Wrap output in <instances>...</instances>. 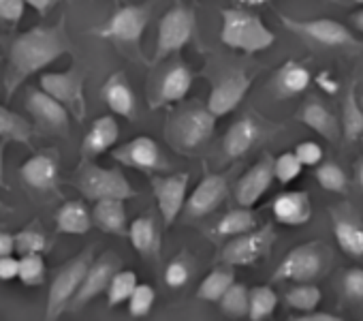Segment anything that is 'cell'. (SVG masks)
<instances>
[{"label": "cell", "instance_id": "ba28073f", "mask_svg": "<svg viewBox=\"0 0 363 321\" xmlns=\"http://www.w3.org/2000/svg\"><path fill=\"white\" fill-rule=\"evenodd\" d=\"M276 242V232L274 227L265 225L261 229H250L246 234L233 236V240L229 244H225L223 249V261L229 266H255L257 261H261L263 257L269 255L272 246Z\"/></svg>", "mask_w": 363, "mask_h": 321}, {"label": "cell", "instance_id": "60d3db41", "mask_svg": "<svg viewBox=\"0 0 363 321\" xmlns=\"http://www.w3.org/2000/svg\"><path fill=\"white\" fill-rule=\"evenodd\" d=\"M126 302H128V315L133 319L145 317L152 310L154 302H156V291L147 283H137L133 293H130V298Z\"/></svg>", "mask_w": 363, "mask_h": 321}, {"label": "cell", "instance_id": "484cf974", "mask_svg": "<svg viewBox=\"0 0 363 321\" xmlns=\"http://www.w3.org/2000/svg\"><path fill=\"white\" fill-rule=\"evenodd\" d=\"M56 229L69 236H84L92 229V212L84 202H67L56 212Z\"/></svg>", "mask_w": 363, "mask_h": 321}, {"label": "cell", "instance_id": "1f68e13d", "mask_svg": "<svg viewBox=\"0 0 363 321\" xmlns=\"http://www.w3.org/2000/svg\"><path fill=\"white\" fill-rule=\"evenodd\" d=\"M278 306V295L269 285H259L248 289V319L250 321H265L274 315Z\"/></svg>", "mask_w": 363, "mask_h": 321}, {"label": "cell", "instance_id": "e0dca14e", "mask_svg": "<svg viewBox=\"0 0 363 321\" xmlns=\"http://www.w3.org/2000/svg\"><path fill=\"white\" fill-rule=\"evenodd\" d=\"M274 158L272 156H263L257 163L240 178L238 187H235V200L240 206L244 208H252L274 185Z\"/></svg>", "mask_w": 363, "mask_h": 321}, {"label": "cell", "instance_id": "4316f807", "mask_svg": "<svg viewBox=\"0 0 363 321\" xmlns=\"http://www.w3.org/2000/svg\"><path fill=\"white\" fill-rule=\"evenodd\" d=\"M126 236L133 244V249L143 255V257H150V255H158V249H160V234L156 229V223L152 217H139L130 223V227L126 229Z\"/></svg>", "mask_w": 363, "mask_h": 321}, {"label": "cell", "instance_id": "ee69618b", "mask_svg": "<svg viewBox=\"0 0 363 321\" xmlns=\"http://www.w3.org/2000/svg\"><path fill=\"white\" fill-rule=\"evenodd\" d=\"M191 274H193V270H191L189 261L177 257L164 268V283H167L169 289H179V287H184L189 283Z\"/></svg>", "mask_w": 363, "mask_h": 321}, {"label": "cell", "instance_id": "db71d44e", "mask_svg": "<svg viewBox=\"0 0 363 321\" xmlns=\"http://www.w3.org/2000/svg\"><path fill=\"white\" fill-rule=\"evenodd\" d=\"M5 139H0V187H7L5 180Z\"/></svg>", "mask_w": 363, "mask_h": 321}, {"label": "cell", "instance_id": "7a4b0ae2", "mask_svg": "<svg viewBox=\"0 0 363 321\" xmlns=\"http://www.w3.org/2000/svg\"><path fill=\"white\" fill-rule=\"evenodd\" d=\"M220 41L244 54H259L274 45L276 35L263 24V20L246 9H223Z\"/></svg>", "mask_w": 363, "mask_h": 321}, {"label": "cell", "instance_id": "f5cc1de1", "mask_svg": "<svg viewBox=\"0 0 363 321\" xmlns=\"http://www.w3.org/2000/svg\"><path fill=\"white\" fill-rule=\"evenodd\" d=\"M318 86H320L325 92H329V94H335V92H337V82H333V80L329 77L327 71L318 75Z\"/></svg>", "mask_w": 363, "mask_h": 321}, {"label": "cell", "instance_id": "83f0119b", "mask_svg": "<svg viewBox=\"0 0 363 321\" xmlns=\"http://www.w3.org/2000/svg\"><path fill=\"white\" fill-rule=\"evenodd\" d=\"M310 71L299 65V62H286L284 67H280V71L276 73V92L284 99H291V97H297L301 92H306V88L310 86Z\"/></svg>", "mask_w": 363, "mask_h": 321}, {"label": "cell", "instance_id": "7c38bea8", "mask_svg": "<svg viewBox=\"0 0 363 321\" xmlns=\"http://www.w3.org/2000/svg\"><path fill=\"white\" fill-rule=\"evenodd\" d=\"M111 154L118 163L133 168V170H139V172H164L169 168L167 158L162 156L158 143L150 135L133 137L130 141L116 148Z\"/></svg>", "mask_w": 363, "mask_h": 321}, {"label": "cell", "instance_id": "4fadbf2b", "mask_svg": "<svg viewBox=\"0 0 363 321\" xmlns=\"http://www.w3.org/2000/svg\"><path fill=\"white\" fill-rule=\"evenodd\" d=\"M147 22H150V11L145 7L128 5L118 9L111 16V20L101 31H96V35L118 43H139L147 28Z\"/></svg>", "mask_w": 363, "mask_h": 321}, {"label": "cell", "instance_id": "e575fe53", "mask_svg": "<svg viewBox=\"0 0 363 321\" xmlns=\"http://www.w3.org/2000/svg\"><path fill=\"white\" fill-rule=\"evenodd\" d=\"M137 283H139V278H137V274L133 270H116L111 274V278H109L107 289H105L107 304L109 306H120L122 302H126Z\"/></svg>", "mask_w": 363, "mask_h": 321}, {"label": "cell", "instance_id": "8fae6325", "mask_svg": "<svg viewBox=\"0 0 363 321\" xmlns=\"http://www.w3.org/2000/svg\"><path fill=\"white\" fill-rule=\"evenodd\" d=\"M150 183L154 189V197H156L162 223L169 227L177 219V214L184 210L191 176L186 172H177L171 176H154L150 178Z\"/></svg>", "mask_w": 363, "mask_h": 321}, {"label": "cell", "instance_id": "52a82bcc", "mask_svg": "<svg viewBox=\"0 0 363 321\" xmlns=\"http://www.w3.org/2000/svg\"><path fill=\"white\" fill-rule=\"evenodd\" d=\"M90 263H92V251L88 249L58 270V274L54 276V281L50 285V293H48V308H45L48 319H58L69 308Z\"/></svg>", "mask_w": 363, "mask_h": 321}, {"label": "cell", "instance_id": "2e32d148", "mask_svg": "<svg viewBox=\"0 0 363 321\" xmlns=\"http://www.w3.org/2000/svg\"><path fill=\"white\" fill-rule=\"evenodd\" d=\"M250 86H252V77L246 75L244 71H235V73L227 75L225 80H220L218 84H214L206 107L216 118L227 116V114H231L244 101V97L250 90Z\"/></svg>", "mask_w": 363, "mask_h": 321}, {"label": "cell", "instance_id": "ffe728a7", "mask_svg": "<svg viewBox=\"0 0 363 321\" xmlns=\"http://www.w3.org/2000/svg\"><path fill=\"white\" fill-rule=\"evenodd\" d=\"M193 80H195V75L186 65L177 62V65L169 67L158 82L156 99L152 101V105L160 107V105H173V103L184 101L193 88Z\"/></svg>", "mask_w": 363, "mask_h": 321}, {"label": "cell", "instance_id": "277c9868", "mask_svg": "<svg viewBox=\"0 0 363 321\" xmlns=\"http://www.w3.org/2000/svg\"><path fill=\"white\" fill-rule=\"evenodd\" d=\"M77 189L86 200H133L135 189L126 180V176L116 168H99L86 165L77 176Z\"/></svg>", "mask_w": 363, "mask_h": 321}, {"label": "cell", "instance_id": "8992f818", "mask_svg": "<svg viewBox=\"0 0 363 321\" xmlns=\"http://www.w3.org/2000/svg\"><path fill=\"white\" fill-rule=\"evenodd\" d=\"M39 84H41V90H45L58 103H62L75 120L82 122L86 118L88 103H86V92H84V84H86L84 71H79L77 67H71L67 71H50L41 75Z\"/></svg>", "mask_w": 363, "mask_h": 321}, {"label": "cell", "instance_id": "5bb4252c", "mask_svg": "<svg viewBox=\"0 0 363 321\" xmlns=\"http://www.w3.org/2000/svg\"><path fill=\"white\" fill-rule=\"evenodd\" d=\"M26 109L50 133H56V135H67L69 133L71 114L67 111V107L62 103H58L45 90L30 88L28 94H26Z\"/></svg>", "mask_w": 363, "mask_h": 321}, {"label": "cell", "instance_id": "d590c367", "mask_svg": "<svg viewBox=\"0 0 363 321\" xmlns=\"http://www.w3.org/2000/svg\"><path fill=\"white\" fill-rule=\"evenodd\" d=\"M323 300V291L310 281V283H297L293 289L286 293V304L299 312H310L316 310V306Z\"/></svg>", "mask_w": 363, "mask_h": 321}, {"label": "cell", "instance_id": "11a10c76", "mask_svg": "<svg viewBox=\"0 0 363 321\" xmlns=\"http://www.w3.org/2000/svg\"><path fill=\"white\" fill-rule=\"evenodd\" d=\"M350 22H352V26L363 35V9L357 11V13H352V16H350Z\"/></svg>", "mask_w": 363, "mask_h": 321}, {"label": "cell", "instance_id": "c3c4849f", "mask_svg": "<svg viewBox=\"0 0 363 321\" xmlns=\"http://www.w3.org/2000/svg\"><path fill=\"white\" fill-rule=\"evenodd\" d=\"M18 268H20V259L11 255H3L0 257V281H13L18 278Z\"/></svg>", "mask_w": 363, "mask_h": 321}, {"label": "cell", "instance_id": "ac0fdd59", "mask_svg": "<svg viewBox=\"0 0 363 321\" xmlns=\"http://www.w3.org/2000/svg\"><path fill=\"white\" fill-rule=\"evenodd\" d=\"M227 178L223 174H206L203 180L195 187V191L186 197V212L193 219L212 214L227 197Z\"/></svg>", "mask_w": 363, "mask_h": 321}, {"label": "cell", "instance_id": "8d00e7d4", "mask_svg": "<svg viewBox=\"0 0 363 321\" xmlns=\"http://www.w3.org/2000/svg\"><path fill=\"white\" fill-rule=\"evenodd\" d=\"M218 304H220L223 312L233 317V319L246 317L248 315V287L233 281V285L218 300Z\"/></svg>", "mask_w": 363, "mask_h": 321}, {"label": "cell", "instance_id": "d6986e66", "mask_svg": "<svg viewBox=\"0 0 363 321\" xmlns=\"http://www.w3.org/2000/svg\"><path fill=\"white\" fill-rule=\"evenodd\" d=\"M20 176L37 191H58V154L37 152L20 168Z\"/></svg>", "mask_w": 363, "mask_h": 321}, {"label": "cell", "instance_id": "9c48e42d", "mask_svg": "<svg viewBox=\"0 0 363 321\" xmlns=\"http://www.w3.org/2000/svg\"><path fill=\"white\" fill-rule=\"evenodd\" d=\"M282 24L293 31L295 35H301L318 45L325 48H350L357 45L359 41L354 39V35L340 24L337 20L331 18H316V20H293L282 16Z\"/></svg>", "mask_w": 363, "mask_h": 321}, {"label": "cell", "instance_id": "d6a6232c", "mask_svg": "<svg viewBox=\"0 0 363 321\" xmlns=\"http://www.w3.org/2000/svg\"><path fill=\"white\" fill-rule=\"evenodd\" d=\"M257 227V217L250 208H238V210H231L227 212L218 225H216V234L223 236V238H233V236H240V234H246L250 229Z\"/></svg>", "mask_w": 363, "mask_h": 321}, {"label": "cell", "instance_id": "5b68a950", "mask_svg": "<svg viewBox=\"0 0 363 321\" xmlns=\"http://www.w3.org/2000/svg\"><path fill=\"white\" fill-rule=\"evenodd\" d=\"M195 26H197V18H195L193 9H189L184 5L171 7L158 22L154 58L162 60L171 54H177L195 37Z\"/></svg>", "mask_w": 363, "mask_h": 321}, {"label": "cell", "instance_id": "f1b7e54d", "mask_svg": "<svg viewBox=\"0 0 363 321\" xmlns=\"http://www.w3.org/2000/svg\"><path fill=\"white\" fill-rule=\"evenodd\" d=\"M299 120H301L306 126H310L314 133H318L320 137H325V139H329V141L337 139V135H340L337 118H335L323 103H316V101L308 103V105L301 109Z\"/></svg>", "mask_w": 363, "mask_h": 321}, {"label": "cell", "instance_id": "836d02e7", "mask_svg": "<svg viewBox=\"0 0 363 321\" xmlns=\"http://www.w3.org/2000/svg\"><path fill=\"white\" fill-rule=\"evenodd\" d=\"M235 281V274L233 270H225V268H218V270H212L199 285L197 289V295L199 300L203 302H218L223 298V293L233 285Z\"/></svg>", "mask_w": 363, "mask_h": 321}, {"label": "cell", "instance_id": "d4e9b609", "mask_svg": "<svg viewBox=\"0 0 363 321\" xmlns=\"http://www.w3.org/2000/svg\"><path fill=\"white\" fill-rule=\"evenodd\" d=\"M259 139V124L252 118H242L235 124L229 126L223 139V152L227 158H240L244 156Z\"/></svg>", "mask_w": 363, "mask_h": 321}, {"label": "cell", "instance_id": "681fc988", "mask_svg": "<svg viewBox=\"0 0 363 321\" xmlns=\"http://www.w3.org/2000/svg\"><path fill=\"white\" fill-rule=\"evenodd\" d=\"M11 253H16L13 234H9V232H0V257H3V255H11Z\"/></svg>", "mask_w": 363, "mask_h": 321}, {"label": "cell", "instance_id": "f35d334b", "mask_svg": "<svg viewBox=\"0 0 363 321\" xmlns=\"http://www.w3.org/2000/svg\"><path fill=\"white\" fill-rule=\"evenodd\" d=\"M18 278H20L26 287L43 285V281H45V259H43V255H41V253L20 255Z\"/></svg>", "mask_w": 363, "mask_h": 321}, {"label": "cell", "instance_id": "30bf717a", "mask_svg": "<svg viewBox=\"0 0 363 321\" xmlns=\"http://www.w3.org/2000/svg\"><path fill=\"white\" fill-rule=\"evenodd\" d=\"M323 272V253L316 242L299 244L286 253V257L276 268L272 281H293V283H310Z\"/></svg>", "mask_w": 363, "mask_h": 321}, {"label": "cell", "instance_id": "7dc6e473", "mask_svg": "<svg viewBox=\"0 0 363 321\" xmlns=\"http://www.w3.org/2000/svg\"><path fill=\"white\" fill-rule=\"evenodd\" d=\"M344 291L348 298L363 302V270L361 268H352L346 272L344 276Z\"/></svg>", "mask_w": 363, "mask_h": 321}, {"label": "cell", "instance_id": "cb8c5ba5", "mask_svg": "<svg viewBox=\"0 0 363 321\" xmlns=\"http://www.w3.org/2000/svg\"><path fill=\"white\" fill-rule=\"evenodd\" d=\"M92 225L103 234L126 236V208L124 200H99L92 208Z\"/></svg>", "mask_w": 363, "mask_h": 321}, {"label": "cell", "instance_id": "ab89813d", "mask_svg": "<svg viewBox=\"0 0 363 321\" xmlns=\"http://www.w3.org/2000/svg\"><path fill=\"white\" fill-rule=\"evenodd\" d=\"M314 178L325 191H331V193H344L348 187V176L335 163H318Z\"/></svg>", "mask_w": 363, "mask_h": 321}, {"label": "cell", "instance_id": "6f0895ef", "mask_svg": "<svg viewBox=\"0 0 363 321\" xmlns=\"http://www.w3.org/2000/svg\"><path fill=\"white\" fill-rule=\"evenodd\" d=\"M242 5H246V7H261V5H265L267 0H240Z\"/></svg>", "mask_w": 363, "mask_h": 321}, {"label": "cell", "instance_id": "bcb514c9", "mask_svg": "<svg viewBox=\"0 0 363 321\" xmlns=\"http://www.w3.org/2000/svg\"><path fill=\"white\" fill-rule=\"evenodd\" d=\"M26 3L24 0H0V22L18 24L24 18Z\"/></svg>", "mask_w": 363, "mask_h": 321}, {"label": "cell", "instance_id": "4dcf8cb0", "mask_svg": "<svg viewBox=\"0 0 363 321\" xmlns=\"http://www.w3.org/2000/svg\"><path fill=\"white\" fill-rule=\"evenodd\" d=\"M33 133H35L33 131V124L24 116L11 111L5 105H0V139H5V141H20V143L30 146Z\"/></svg>", "mask_w": 363, "mask_h": 321}, {"label": "cell", "instance_id": "3957f363", "mask_svg": "<svg viewBox=\"0 0 363 321\" xmlns=\"http://www.w3.org/2000/svg\"><path fill=\"white\" fill-rule=\"evenodd\" d=\"M216 129V116L201 105L177 111L169 122V139L177 150L195 152L210 141Z\"/></svg>", "mask_w": 363, "mask_h": 321}, {"label": "cell", "instance_id": "9a60e30c", "mask_svg": "<svg viewBox=\"0 0 363 321\" xmlns=\"http://www.w3.org/2000/svg\"><path fill=\"white\" fill-rule=\"evenodd\" d=\"M118 263H120L118 257L111 255V253H107V255H103L99 259H92V263L88 266L86 276H84V281H82L75 298L71 300L69 308L71 310H79L82 306H86L88 302H92L96 295L105 293L111 274L118 270Z\"/></svg>", "mask_w": 363, "mask_h": 321}, {"label": "cell", "instance_id": "74e56055", "mask_svg": "<svg viewBox=\"0 0 363 321\" xmlns=\"http://www.w3.org/2000/svg\"><path fill=\"white\" fill-rule=\"evenodd\" d=\"M342 129L350 141L359 139L363 135V107L359 105V99L354 90L348 92L344 101V114H342Z\"/></svg>", "mask_w": 363, "mask_h": 321}, {"label": "cell", "instance_id": "816d5d0a", "mask_svg": "<svg viewBox=\"0 0 363 321\" xmlns=\"http://www.w3.org/2000/svg\"><path fill=\"white\" fill-rule=\"evenodd\" d=\"M295 321H340V317H335L331 312L310 310V315H299V317H295Z\"/></svg>", "mask_w": 363, "mask_h": 321}, {"label": "cell", "instance_id": "44dd1931", "mask_svg": "<svg viewBox=\"0 0 363 321\" xmlns=\"http://www.w3.org/2000/svg\"><path fill=\"white\" fill-rule=\"evenodd\" d=\"M274 217L280 225L299 227L306 225L312 217V204L308 193L303 191H284L272 204Z\"/></svg>", "mask_w": 363, "mask_h": 321}, {"label": "cell", "instance_id": "7bdbcfd3", "mask_svg": "<svg viewBox=\"0 0 363 321\" xmlns=\"http://www.w3.org/2000/svg\"><path fill=\"white\" fill-rule=\"evenodd\" d=\"M16 240V251L20 255H30V253H45L48 251V238L43 236V232L35 229V227H28V229H22L20 234L13 236Z\"/></svg>", "mask_w": 363, "mask_h": 321}, {"label": "cell", "instance_id": "7402d4cb", "mask_svg": "<svg viewBox=\"0 0 363 321\" xmlns=\"http://www.w3.org/2000/svg\"><path fill=\"white\" fill-rule=\"evenodd\" d=\"M101 97L105 101V105L122 118L133 120L135 118V109H137V101H135V92L126 80V75L122 71H116L109 75V80L103 84L101 88Z\"/></svg>", "mask_w": 363, "mask_h": 321}, {"label": "cell", "instance_id": "9f6ffc18", "mask_svg": "<svg viewBox=\"0 0 363 321\" xmlns=\"http://www.w3.org/2000/svg\"><path fill=\"white\" fill-rule=\"evenodd\" d=\"M357 183L363 189V156L359 158V163H357Z\"/></svg>", "mask_w": 363, "mask_h": 321}, {"label": "cell", "instance_id": "f6af8a7d", "mask_svg": "<svg viewBox=\"0 0 363 321\" xmlns=\"http://www.w3.org/2000/svg\"><path fill=\"white\" fill-rule=\"evenodd\" d=\"M293 152L301 160L303 168H316L320 160H323V148H320L318 141H312V139L297 143V148Z\"/></svg>", "mask_w": 363, "mask_h": 321}, {"label": "cell", "instance_id": "680465c9", "mask_svg": "<svg viewBox=\"0 0 363 321\" xmlns=\"http://www.w3.org/2000/svg\"><path fill=\"white\" fill-rule=\"evenodd\" d=\"M348 3H354V5H363V0H348Z\"/></svg>", "mask_w": 363, "mask_h": 321}, {"label": "cell", "instance_id": "6da1fadb", "mask_svg": "<svg viewBox=\"0 0 363 321\" xmlns=\"http://www.w3.org/2000/svg\"><path fill=\"white\" fill-rule=\"evenodd\" d=\"M73 50L65 20L56 26H37L24 35H20L9 52V67L5 73V90L11 99L13 92L35 73L50 67L60 56Z\"/></svg>", "mask_w": 363, "mask_h": 321}, {"label": "cell", "instance_id": "f546056e", "mask_svg": "<svg viewBox=\"0 0 363 321\" xmlns=\"http://www.w3.org/2000/svg\"><path fill=\"white\" fill-rule=\"evenodd\" d=\"M333 236L337 246L348 255V257H363V227L350 219H335L333 221Z\"/></svg>", "mask_w": 363, "mask_h": 321}, {"label": "cell", "instance_id": "f907efd6", "mask_svg": "<svg viewBox=\"0 0 363 321\" xmlns=\"http://www.w3.org/2000/svg\"><path fill=\"white\" fill-rule=\"evenodd\" d=\"M26 7H33L39 16H48V11L58 3V0H24Z\"/></svg>", "mask_w": 363, "mask_h": 321}, {"label": "cell", "instance_id": "603a6c76", "mask_svg": "<svg viewBox=\"0 0 363 321\" xmlns=\"http://www.w3.org/2000/svg\"><path fill=\"white\" fill-rule=\"evenodd\" d=\"M120 137V124L113 116H101L96 118L88 133L84 135L82 141V152L84 156H99L107 150L113 148V143H118Z\"/></svg>", "mask_w": 363, "mask_h": 321}, {"label": "cell", "instance_id": "91938a15", "mask_svg": "<svg viewBox=\"0 0 363 321\" xmlns=\"http://www.w3.org/2000/svg\"><path fill=\"white\" fill-rule=\"evenodd\" d=\"M0 210H3V202H0Z\"/></svg>", "mask_w": 363, "mask_h": 321}, {"label": "cell", "instance_id": "b9f144b4", "mask_svg": "<svg viewBox=\"0 0 363 321\" xmlns=\"http://www.w3.org/2000/svg\"><path fill=\"white\" fill-rule=\"evenodd\" d=\"M301 170H303V165L295 156V152H282L280 156L274 158V178L280 185H291L293 180H297Z\"/></svg>", "mask_w": 363, "mask_h": 321}]
</instances>
